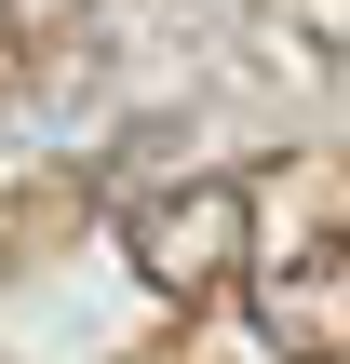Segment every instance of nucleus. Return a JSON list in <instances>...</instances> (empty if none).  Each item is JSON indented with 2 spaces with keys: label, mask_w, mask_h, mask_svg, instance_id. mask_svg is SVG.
Returning a JSON list of instances; mask_svg holds the SVG:
<instances>
[{
  "label": "nucleus",
  "mask_w": 350,
  "mask_h": 364,
  "mask_svg": "<svg viewBox=\"0 0 350 364\" xmlns=\"http://www.w3.org/2000/svg\"><path fill=\"white\" fill-rule=\"evenodd\" d=\"M135 270L162 284V297H216V284H243V189H162V203H135Z\"/></svg>",
  "instance_id": "obj_1"
},
{
  "label": "nucleus",
  "mask_w": 350,
  "mask_h": 364,
  "mask_svg": "<svg viewBox=\"0 0 350 364\" xmlns=\"http://www.w3.org/2000/svg\"><path fill=\"white\" fill-rule=\"evenodd\" d=\"M256 311H270V338L297 364H337L350 351V230H324V243L283 257V270H256Z\"/></svg>",
  "instance_id": "obj_2"
}]
</instances>
